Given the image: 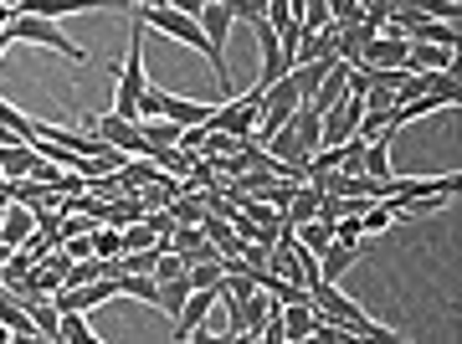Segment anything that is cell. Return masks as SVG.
Listing matches in <instances>:
<instances>
[{"label": "cell", "instance_id": "1", "mask_svg": "<svg viewBox=\"0 0 462 344\" xmlns=\"http://www.w3.org/2000/svg\"><path fill=\"white\" fill-rule=\"evenodd\" d=\"M309 303H314V309H324L334 324H345L355 339H396V334L380 324V319H370L355 298H345V288H339V283H324V278L309 283Z\"/></svg>", "mask_w": 462, "mask_h": 344}, {"label": "cell", "instance_id": "2", "mask_svg": "<svg viewBox=\"0 0 462 344\" xmlns=\"http://www.w3.org/2000/svg\"><path fill=\"white\" fill-rule=\"evenodd\" d=\"M149 88V67H144V26L134 21L129 32V57L118 67V82H114V114L118 118H139V93Z\"/></svg>", "mask_w": 462, "mask_h": 344}, {"label": "cell", "instance_id": "3", "mask_svg": "<svg viewBox=\"0 0 462 344\" xmlns=\"http://www.w3.org/2000/svg\"><path fill=\"white\" fill-rule=\"evenodd\" d=\"M0 32L11 36V42H42V47H57L62 57H72V62H83V57H88L83 47H72V36L57 32V21H51V16H32V11H16V16H11V26H0Z\"/></svg>", "mask_w": 462, "mask_h": 344}, {"label": "cell", "instance_id": "4", "mask_svg": "<svg viewBox=\"0 0 462 344\" xmlns=\"http://www.w3.org/2000/svg\"><path fill=\"white\" fill-rule=\"evenodd\" d=\"M93 134H98L108 149H118V154H149L144 134H139V124H134V118L103 114V118H93Z\"/></svg>", "mask_w": 462, "mask_h": 344}, {"label": "cell", "instance_id": "5", "mask_svg": "<svg viewBox=\"0 0 462 344\" xmlns=\"http://www.w3.org/2000/svg\"><path fill=\"white\" fill-rule=\"evenodd\" d=\"M196 26L206 32L216 62L226 67V42H231V26H236V21H231V5H226V0H206V5H200V16H196Z\"/></svg>", "mask_w": 462, "mask_h": 344}, {"label": "cell", "instance_id": "6", "mask_svg": "<svg viewBox=\"0 0 462 344\" xmlns=\"http://www.w3.org/2000/svg\"><path fill=\"white\" fill-rule=\"evenodd\" d=\"M360 267V246H349V242H329L324 252H319V278L324 283H345L349 273Z\"/></svg>", "mask_w": 462, "mask_h": 344}, {"label": "cell", "instance_id": "7", "mask_svg": "<svg viewBox=\"0 0 462 344\" xmlns=\"http://www.w3.org/2000/svg\"><path fill=\"white\" fill-rule=\"evenodd\" d=\"M406 67H416V72H447L452 62V47H437V42H411L406 47Z\"/></svg>", "mask_w": 462, "mask_h": 344}, {"label": "cell", "instance_id": "8", "mask_svg": "<svg viewBox=\"0 0 462 344\" xmlns=\"http://www.w3.org/2000/svg\"><path fill=\"white\" fill-rule=\"evenodd\" d=\"M288 129L298 134V144H303V154H314L319 139H324V124H319V108L314 103H298L293 118H288Z\"/></svg>", "mask_w": 462, "mask_h": 344}, {"label": "cell", "instance_id": "9", "mask_svg": "<svg viewBox=\"0 0 462 344\" xmlns=\"http://www.w3.org/2000/svg\"><path fill=\"white\" fill-rule=\"evenodd\" d=\"M26 237H32V206L11 200V206H5V216H0V242H5V246H21Z\"/></svg>", "mask_w": 462, "mask_h": 344}, {"label": "cell", "instance_id": "10", "mask_svg": "<svg viewBox=\"0 0 462 344\" xmlns=\"http://www.w3.org/2000/svg\"><path fill=\"white\" fill-rule=\"evenodd\" d=\"M406 42H437V47H452L457 51V21H437V16H421L411 26Z\"/></svg>", "mask_w": 462, "mask_h": 344}, {"label": "cell", "instance_id": "11", "mask_svg": "<svg viewBox=\"0 0 462 344\" xmlns=\"http://www.w3.org/2000/svg\"><path fill=\"white\" fill-rule=\"evenodd\" d=\"M57 334H62V344H98V334L88 329V313H57Z\"/></svg>", "mask_w": 462, "mask_h": 344}, {"label": "cell", "instance_id": "12", "mask_svg": "<svg viewBox=\"0 0 462 344\" xmlns=\"http://www.w3.org/2000/svg\"><path fill=\"white\" fill-rule=\"evenodd\" d=\"M293 237H298V242H303V246H309V252L319 257V252H324V246L334 242V221L314 216V221H303V227H293Z\"/></svg>", "mask_w": 462, "mask_h": 344}, {"label": "cell", "instance_id": "13", "mask_svg": "<svg viewBox=\"0 0 462 344\" xmlns=\"http://www.w3.org/2000/svg\"><path fill=\"white\" fill-rule=\"evenodd\" d=\"M185 298H190V278L180 273V278H165V283H160V298H154V309H165L170 319H175V313L185 309Z\"/></svg>", "mask_w": 462, "mask_h": 344}, {"label": "cell", "instance_id": "14", "mask_svg": "<svg viewBox=\"0 0 462 344\" xmlns=\"http://www.w3.org/2000/svg\"><path fill=\"white\" fill-rule=\"evenodd\" d=\"M391 227H396V216H391L385 200H370V206L360 211V231H365V237H380V231H391Z\"/></svg>", "mask_w": 462, "mask_h": 344}, {"label": "cell", "instance_id": "15", "mask_svg": "<svg viewBox=\"0 0 462 344\" xmlns=\"http://www.w3.org/2000/svg\"><path fill=\"white\" fill-rule=\"evenodd\" d=\"M391 5H411V11H421V16H437V21H457V16H462L457 0H391Z\"/></svg>", "mask_w": 462, "mask_h": 344}, {"label": "cell", "instance_id": "16", "mask_svg": "<svg viewBox=\"0 0 462 344\" xmlns=\"http://www.w3.org/2000/svg\"><path fill=\"white\" fill-rule=\"evenodd\" d=\"M221 263H226V257H216V263H190L185 267L190 288H216V283H221Z\"/></svg>", "mask_w": 462, "mask_h": 344}, {"label": "cell", "instance_id": "17", "mask_svg": "<svg viewBox=\"0 0 462 344\" xmlns=\"http://www.w3.org/2000/svg\"><path fill=\"white\" fill-rule=\"evenodd\" d=\"M226 5H231V21H242V26L267 21V0H226Z\"/></svg>", "mask_w": 462, "mask_h": 344}, {"label": "cell", "instance_id": "18", "mask_svg": "<svg viewBox=\"0 0 462 344\" xmlns=\"http://www.w3.org/2000/svg\"><path fill=\"white\" fill-rule=\"evenodd\" d=\"M124 242H118V227H93V257H118Z\"/></svg>", "mask_w": 462, "mask_h": 344}, {"label": "cell", "instance_id": "19", "mask_svg": "<svg viewBox=\"0 0 462 344\" xmlns=\"http://www.w3.org/2000/svg\"><path fill=\"white\" fill-rule=\"evenodd\" d=\"M32 319H36V334H42V339H62V334H57V309H51L47 298L32 303Z\"/></svg>", "mask_w": 462, "mask_h": 344}, {"label": "cell", "instance_id": "20", "mask_svg": "<svg viewBox=\"0 0 462 344\" xmlns=\"http://www.w3.org/2000/svg\"><path fill=\"white\" fill-rule=\"evenodd\" d=\"M360 216H339V221H334V242H349V246H360Z\"/></svg>", "mask_w": 462, "mask_h": 344}, {"label": "cell", "instance_id": "21", "mask_svg": "<svg viewBox=\"0 0 462 344\" xmlns=\"http://www.w3.org/2000/svg\"><path fill=\"white\" fill-rule=\"evenodd\" d=\"M170 11H180V16H200V5H206V0H165Z\"/></svg>", "mask_w": 462, "mask_h": 344}, {"label": "cell", "instance_id": "22", "mask_svg": "<svg viewBox=\"0 0 462 344\" xmlns=\"http://www.w3.org/2000/svg\"><path fill=\"white\" fill-rule=\"evenodd\" d=\"M11 16H16V11H11V5H0V26H11Z\"/></svg>", "mask_w": 462, "mask_h": 344}, {"label": "cell", "instance_id": "23", "mask_svg": "<svg viewBox=\"0 0 462 344\" xmlns=\"http://www.w3.org/2000/svg\"><path fill=\"white\" fill-rule=\"evenodd\" d=\"M0 344H11V329H5V324H0Z\"/></svg>", "mask_w": 462, "mask_h": 344}, {"label": "cell", "instance_id": "24", "mask_svg": "<svg viewBox=\"0 0 462 344\" xmlns=\"http://www.w3.org/2000/svg\"><path fill=\"white\" fill-rule=\"evenodd\" d=\"M0 5H11V11H21V0H0Z\"/></svg>", "mask_w": 462, "mask_h": 344}, {"label": "cell", "instance_id": "25", "mask_svg": "<svg viewBox=\"0 0 462 344\" xmlns=\"http://www.w3.org/2000/svg\"><path fill=\"white\" fill-rule=\"evenodd\" d=\"M129 5H144V0H129Z\"/></svg>", "mask_w": 462, "mask_h": 344}]
</instances>
